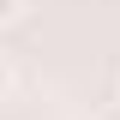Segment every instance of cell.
<instances>
[{
	"mask_svg": "<svg viewBox=\"0 0 120 120\" xmlns=\"http://www.w3.org/2000/svg\"><path fill=\"white\" fill-rule=\"evenodd\" d=\"M18 6H24V0H0V24H12V18H18Z\"/></svg>",
	"mask_w": 120,
	"mask_h": 120,
	"instance_id": "obj_1",
	"label": "cell"
},
{
	"mask_svg": "<svg viewBox=\"0 0 120 120\" xmlns=\"http://www.w3.org/2000/svg\"><path fill=\"white\" fill-rule=\"evenodd\" d=\"M6 84H12V72H6V60H0V96H6Z\"/></svg>",
	"mask_w": 120,
	"mask_h": 120,
	"instance_id": "obj_2",
	"label": "cell"
}]
</instances>
